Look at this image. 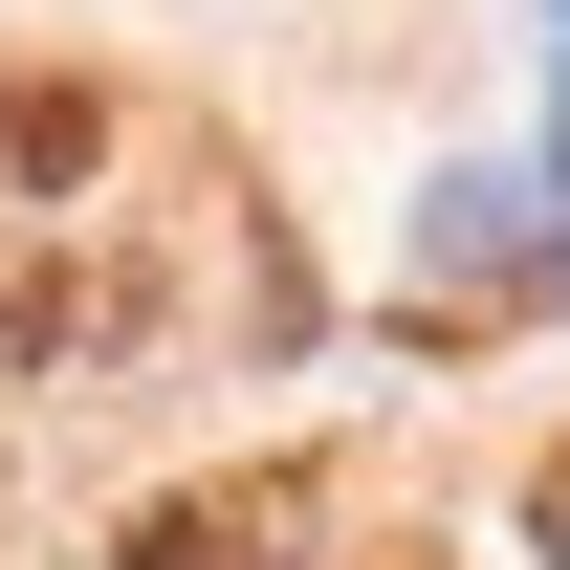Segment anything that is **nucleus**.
Instances as JSON below:
<instances>
[{
	"label": "nucleus",
	"mask_w": 570,
	"mask_h": 570,
	"mask_svg": "<svg viewBox=\"0 0 570 570\" xmlns=\"http://www.w3.org/2000/svg\"><path fill=\"white\" fill-rule=\"evenodd\" d=\"M88 352H154V264L132 242H22L0 264V373H88Z\"/></svg>",
	"instance_id": "1"
},
{
	"label": "nucleus",
	"mask_w": 570,
	"mask_h": 570,
	"mask_svg": "<svg viewBox=\"0 0 570 570\" xmlns=\"http://www.w3.org/2000/svg\"><path fill=\"white\" fill-rule=\"evenodd\" d=\"M285 549H307V483H198L132 527V570H285Z\"/></svg>",
	"instance_id": "2"
},
{
	"label": "nucleus",
	"mask_w": 570,
	"mask_h": 570,
	"mask_svg": "<svg viewBox=\"0 0 570 570\" xmlns=\"http://www.w3.org/2000/svg\"><path fill=\"white\" fill-rule=\"evenodd\" d=\"M0 154H22V176L67 198L88 154H110V88H88V67H22V88H0Z\"/></svg>",
	"instance_id": "3"
},
{
	"label": "nucleus",
	"mask_w": 570,
	"mask_h": 570,
	"mask_svg": "<svg viewBox=\"0 0 570 570\" xmlns=\"http://www.w3.org/2000/svg\"><path fill=\"white\" fill-rule=\"evenodd\" d=\"M527 504H549V527H570V439H549V483H527Z\"/></svg>",
	"instance_id": "4"
}]
</instances>
